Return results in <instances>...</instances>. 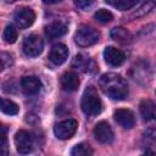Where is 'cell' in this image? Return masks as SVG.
I'll return each mask as SVG.
<instances>
[{"label":"cell","mask_w":156,"mask_h":156,"mask_svg":"<svg viewBox=\"0 0 156 156\" xmlns=\"http://www.w3.org/2000/svg\"><path fill=\"white\" fill-rule=\"evenodd\" d=\"M35 20V13L32 9L29 7H22L17 10L13 15V21L18 28H28L34 23Z\"/></svg>","instance_id":"cell-7"},{"label":"cell","mask_w":156,"mask_h":156,"mask_svg":"<svg viewBox=\"0 0 156 156\" xmlns=\"http://www.w3.org/2000/svg\"><path fill=\"white\" fill-rule=\"evenodd\" d=\"M82 110L88 116H96L102 111V101L94 87H88L82 96Z\"/></svg>","instance_id":"cell-2"},{"label":"cell","mask_w":156,"mask_h":156,"mask_svg":"<svg viewBox=\"0 0 156 156\" xmlns=\"http://www.w3.org/2000/svg\"><path fill=\"white\" fill-rule=\"evenodd\" d=\"M66 33H67V24L65 22H62V21L51 22L50 24H48L45 27V35L50 40L57 39V38L65 35Z\"/></svg>","instance_id":"cell-13"},{"label":"cell","mask_w":156,"mask_h":156,"mask_svg":"<svg viewBox=\"0 0 156 156\" xmlns=\"http://www.w3.org/2000/svg\"><path fill=\"white\" fill-rule=\"evenodd\" d=\"M1 154H7V140H6V128L1 127Z\"/></svg>","instance_id":"cell-27"},{"label":"cell","mask_w":156,"mask_h":156,"mask_svg":"<svg viewBox=\"0 0 156 156\" xmlns=\"http://www.w3.org/2000/svg\"><path fill=\"white\" fill-rule=\"evenodd\" d=\"M113 118L115 121L123 128L126 129H130L134 127V123H135V118H134V113L130 111V110H127V108H119V110H116L115 113H113Z\"/></svg>","instance_id":"cell-11"},{"label":"cell","mask_w":156,"mask_h":156,"mask_svg":"<svg viewBox=\"0 0 156 156\" xmlns=\"http://www.w3.org/2000/svg\"><path fill=\"white\" fill-rule=\"evenodd\" d=\"M60 83L65 91H76L79 87V78L76 72L68 71L61 76Z\"/></svg>","instance_id":"cell-15"},{"label":"cell","mask_w":156,"mask_h":156,"mask_svg":"<svg viewBox=\"0 0 156 156\" xmlns=\"http://www.w3.org/2000/svg\"><path fill=\"white\" fill-rule=\"evenodd\" d=\"M0 60H1V71L6 69L7 67H10V66L13 63L12 56H11L10 54H7V52H1Z\"/></svg>","instance_id":"cell-25"},{"label":"cell","mask_w":156,"mask_h":156,"mask_svg":"<svg viewBox=\"0 0 156 156\" xmlns=\"http://www.w3.org/2000/svg\"><path fill=\"white\" fill-rule=\"evenodd\" d=\"M99 85L105 95L112 100H123L128 95V85L124 78L117 73H105L99 80Z\"/></svg>","instance_id":"cell-1"},{"label":"cell","mask_w":156,"mask_h":156,"mask_svg":"<svg viewBox=\"0 0 156 156\" xmlns=\"http://www.w3.org/2000/svg\"><path fill=\"white\" fill-rule=\"evenodd\" d=\"M15 145L17 152L27 155L33 150V138L27 130L21 129L15 134Z\"/></svg>","instance_id":"cell-6"},{"label":"cell","mask_w":156,"mask_h":156,"mask_svg":"<svg viewBox=\"0 0 156 156\" xmlns=\"http://www.w3.org/2000/svg\"><path fill=\"white\" fill-rule=\"evenodd\" d=\"M76 5L80 10L88 11V10H90L95 5V0H76Z\"/></svg>","instance_id":"cell-26"},{"label":"cell","mask_w":156,"mask_h":156,"mask_svg":"<svg viewBox=\"0 0 156 156\" xmlns=\"http://www.w3.org/2000/svg\"><path fill=\"white\" fill-rule=\"evenodd\" d=\"M21 87H22V90L24 91V94H27V95H35L41 89V82H40L39 78H37L34 76H28V77L22 78Z\"/></svg>","instance_id":"cell-14"},{"label":"cell","mask_w":156,"mask_h":156,"mask_svg":"<svg viewBox=\"0 0 156 156\" xmlns=\"http://www.w3.org/2000/svg\"><path fill=\"white\" fill-rule=\"evenodd\" d=\"M108 5L116 7L117 10L119 11H127V10H130L132 7H134L139 0H105Z\"/></svg>","instance_id":"cell-19"},{"label":"cell","mask_w":156,"mask_h":156,"mask_svg":"<svg viewBox=\"0 0 156 156\" xmlns=\"http://www.w3.org/2000/svg\"><path fill=\"white\" fill-rule=\"evenodd\" d=\"M91 154H93L91 147L88 144H85V143L77 144L71 150V155L72 156H88V155H91Z\"/></svg>","instance_id":"cell-21"},{"label":"cell","mask_w":156,"mask_h":156,"mask_svg":"<svg viewBox=\"0 0 156 156\" xmlns=\"http://www.w3.org/2000/svg\"><path fill=\"white\" fill-rule=\"evenodd\" d=\"M141 144L146 149V154L156 152V128H147L141 135Z\"/></svg>","instance_id":"cell-16"},{"label":"cell","mask_w":156,"mask_h":156,"mask_svg":"<svg viewBox=\"0 0 156 156\" xmlns=\"http://www.w3.org/2000/svg\"><path fill=\"white\" fill-rule=\"evenodd\" d=\"M93 134L95 139L101 144H110L113 140V132L108 126V123L105 121H101L95 126Z\"/></svg>","instance_id":"cell-8"},{"label":"cell","mask_w":156,"mask_h":156,"mask_svg":"<svg viewBox=\"0 0 156 156\" xmlns=\"http://www.w3.org/2000/svg\"><path fill=\"white\" fill-rule=\"evenodd\" d=\"M110 37H111L115 41H117V43H119V44H123V45L129 44V43L132 41V39H133L130 32L127 30V29L123 28V27H116V28H113V29L111 30V33H110Z\"/></svg>","instance_id":"cell-18"},{"label":"cell","mask_w":156,"mask_h":156,"mask_svg":"<svg viewBox=\"0 0 156 156\" xmlns=\"http://www.w3.org/2000/svg\"><path fill=\"white\" fill-rule=\"evenodd\" d=\"M60 1H62V0H43V2H44V4H46V5L57 4V2H60Z\"/></svg>","instance_id":"cell-28"},{"label":"cell","mask_w":156,"mask_h":156,"mask_svg":"<svg viewBox=\"0 0 156 156\" xmlns=\"http://www.w3.org/2000/svg\"><path fill=\"white\" fill-rule=\"evenodd\" d=\"M77 128H78V122L76 119L68 118L56 123L54 127V133L56 138L61 140H67L74 135V133L77 132Z\"/></svg>","instance_id":"cell-4"},{"label":"cell","mask_w":156,"mask_h":156,"mask_svg":"<svg viewBox=\"0 0 156 156\" xmlns=\"http://www.w3.org/2000/svg\"><path fill=\"white\" fill-rule=\"evenodd\" d=\"M104 58L107 65H110L112 67H117L124 62L126 56L119 49H117L115 46H107L104 50Z\"/></svg>","instance_id":"cell-10"},{"label":"cell","mask_w":156,"mask_h":156,"mask_svg":"<svg viewBox=\"0 0 156 156\" xmlns=\"http://www.w3.org/2000/svg\"><path fill=\"white\" fill-rule=\"evenodd\" d=\"M1 111L6 115H16L18 113V105L9 99H1Z\"/></svg>","instance_id":"cell-22"},{"label":"cell","mask_w":156,"mask_h":156,"mask_svg":"<svg viewBox=\"0 0 156 156\" xmlns=\"http://www.w3.org/2000/svg\"><path fill=\"white\" fill-rule=\"evenodd\" d=\"M155 0H145L132 15H130V17L132 18H138V17H143V16H145L146 13H149L151 10H154V7H155Z\"/></svg>","instance_id":"cell-20"},{"label":"cell","mask_w":156,"mask_h":156,"mask_svg":"<svg viewBox=\"0 0 156 156\" xmlns=\"http://www.w3.org/2000/svg\"><path fill=\"white\" fill-rule=\"evenodd\" d=\"M99 39H100V32L98 29H95L94 27H90L87 24L80 26L74 34L76 44L82 48L91 46V45L96 44L99 41Z\"/></svg>","instance_id":"cell-3"},{"label":"cell","mask_w":156,"mask_h":156,"mask_svg":"<svg viewBox=\"0 0 156 156\" xmlns=\"http://www.w3.org/2000/svg\"><path fill=\"white\" fill-rule=\"evenodd\" d=\"M7 2H15V1H17V0H6Z\"/></svg>","instance_id":"cell-29"},{"label":"cell","mask_w":156,"mask_h":156,"mask_svg":"<svg viewBox=\"0 0 156 156\" xmlns=\"http://www.w3.org/2000/svg\"><path fill=\"white\" fill-rule=\"evenodd\" d=\"M139 110L145 122H156V105L151 100H143L139 105Z\"/></svg>","instance_id":"cell-17"},{"label":"cell","mask_w":156,"mask_h":156,"mask_svg":"<svg viewBox=\"0 0 156 156\" xmlns=\"http://www.w3.org/2000/svg\"><path fill=\"white\" fill-rule=\"evenodd\" d=\"M4 39L7 44H13L17 39V30L13 26H6V28L4 29Z\"/></svg>","instance_id":"cell-24"},{"label":"cell","mask_w":156,"mask_h":156,"mask_svg":"<svg viewBox=\"0 0 156 156\" xmlns=\"http://www.w3.org/2000/svg\"><path fill=\"white\" fill-rule=\"evenodd\" d=\"M72 67L80 71V72H84V73H91V72H95L96 71V65L94 62L93 58H90L89 56L84 55V54H79L77 55L74 58H73V62H72Z\"/></svg>","instance_id":"cell-9"},{"label":"cell","mask_w":156,"mask_h":156,"mask_svg":"<svg viewBox=\"0 0 156 156\" xmlns=\"http://www.w3.org/2000/svg\"><path fill=\"white\" fill-rule=\"evenodd\" d=\"M22 49L27 56L35 57V56L40 55L43 49H44L43 39L37 34H29L24 38L23 44H22Z\"/></svg>","instance_id":"cell-5"},{"label":"cell","mask_w":156,"mask_h":156,"mask_svg":"<svg viewBox=\"0 0 156 156\" xmlns=\"http://www.w3.org/2000/svg\"><path fill=\"white\" fill-rule=\"evenodd\" d=\"M67 57H68V49L65 44L61 43L55 44L49 52V60L56 66L62 65L67 60Z\"/></svg>","instance_id":"cell-12"},{"label":"cell","mask_w":156,"mask_h":156,"mask_svg":"<svg viewBox=\"0 0 156 156\" xmlns=\"http://www.w3.org/2000/svg\"><path fill=\"white\" fill-rule=\"evenodd\" d=\"M94 18L100 22V23H108L113 20V15L108 11V10H105V9H100L95 12L94 15Z\"/></svg>","instance_id":"cell-23"}]
</instances>
